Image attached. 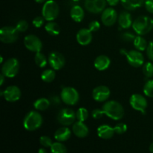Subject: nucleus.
<instances>
[{
    "instance_id": "nucleus-12",
    "label": "nucleus",
    "mask_w": 153,
    "mask_h": 153,
    "mask_svg": "<svg viewBox=\"0 0 153 153\" xmlns=\"http://www.w3.org/2000/svg\"><path fill=\"white\" fill-rule=\"evenodd\" d=\"M48 61L51 67L55 70H61L66 64V60L64 55L58 52H52L48 58Z\"/></svg>"
},
{
    "instance_id": "nucleus-25",
    "label": "nucleus",
    "mask_w": 153,
    "mask_h": 153,
    "mask_svg": "<svg viewBox=\"0 0 153 153\" xmlns=\"http://www.w3.org/2000/svg\"><path fill=\"white\" fill-rule=\"evenodd\" d=\"M45 30L48 34L52 36H57L61 32V28L58 23L53 21H49L45 26Z\"/></svg>"
},
{
    "instance_id": "nucleus-6",
    "label": "nucleus",
    "mask_w": 153,
    "mask_h": 153,
    "mask_svg": "<svg viewBox=\"0 0 153 153\" xmlns=\"http://www.w3.org/2000/svg\"><path fill=\"white\" fill-rule=\"evenodd\" d=\"M61 98L66 105H75L79 100V94L74 88L66 87L61 91Z\"/></svg>"
},
{
    "instance_id": "nucleus-14",
    "label": "nucleus",
    "mask_w": 153,
    "mask_h": 153,
    "mask_svg": "<svg viewBox=\"0 0 153 153\" xmlns=\"http://www.w3.org/2000/svg\"><path fill=\"white\" fill-rule=\"evenodd\" d=\"M126 59L128 64L134 67H141L144 62V57L139 50H131L126 54Z\"/></svg>"
},
{
    "instance_id": "nucleus-50",
    "label": "nucleus",
    "mask_w": 153,
    "mask_h": 153,
    "mask_svg": "<svg viewBox=\"0 0 153 153\" xmlns=\"http://www.w3.org/2000/svg\"><path fill=\"white\" fill-rule=\"evenodd\" d=\"M73 1H76H76H80V0H73Z\"/></svg>"
},
{
    "instance_id": "nucleus-18",
    "label": "nucleus",
    "mask_w": 153,
    "mask_h": 153,
    "mask_svg": "<svg viewBox=\"0 0 153 153\" xmlns=\"http://www.w3.org/2000/svg\"><path fill=\"white\" fill-rule=\"evenodd\" d=\"M73 132L76 137L84 138L88 135L89 129H88V127L84 123V122L77 121L73 125Z\"/></svg>"
},
{
    "instance_id": "nucleus-23",
    "label": "nucleus",
    "mask_w": 153,
    "mask_h": 153,
    "mask_svg": "<svg viewBox=\"0 0 153 153\" xmlns=\"http://www.w3.org/2000/svg\"><path fill=\"white\" fill-rule=\"evenodd\" d=\"M120 1L124 8L128 10H136L144 3V0H120Z\"/></svg>"
},
{
    "instance_id": "nucleus-20",
    "label": "nucleus",
    "mask_w": 153,
    "mask_h": 153,
    "mask_svg": "<svg viewBox=\"0 0 153 153\" xmlns=\"http://www.w3.org/2000/svg\"><path fill=\"white\" fill-rule=\"evenodd\" d=\"M111 64V60L108 56L104 55H100L94 61V67L100 71L107 70Z\"/></svg>"
},
{
    "instance_id": "nucleus-47",
    "label": "nucleus",
    "mask_w": 153,
    "mask_h": 153,
    "mask_svg": "<svg viewBox=\"0 0 153 153\" xmlns=\"http://www.w3.org/2000/svg\"><path fill=\"white\" fill-rule=\"evenodd\" d=\"M34 1L37 3H43V2H46L47 0H34Z\"/></svg>"
},
{
    "instance_id": "nucleus-44",
    "label": "nucleus",
    "mask_w": 153,
    "mask_h": 153,
    "mask_svg": "<svg viewBox=\"0 0 153 153\" xmlns=\"http://www.w3.org/2000/svg\"><path fill=\"white\" fill-rule=\"evenodd\" d=\"M4 77H5V76H4L3 74H1V76H0V79H1V81H0V85H1V86H2L3 83H4Z\"/></svg>"
},
{
    "instance_id": "nucleus-2",
    "label": "nucleus",
    "mask_w": 153,
    "mask_h": 153,
    "mask_svg": "<svg viewBox=\"0 0 153 153\" xmlns=\"http://www.w3.org/2000/svg\"><path fill=\"white\" fill-rule=\"evenodd\" d=\"M132 28L138 35H145L152 31L153 19L146 16H140L133 22Z\"/></svg>"
},
{
    "instance_id": "nucleus-30",
    "label": "nucleus",
    "mask_w": 153,
    "mask_h": 153,
    "mask_svg": "<svg viewBox=\"0 0 153 153\" xmlns=\"http://www.w3.org/2000/svg\"><path fill=\"white\" fill-rule=\"evenodd\" d=\"M51 152L53 153H65L67 152L66 146L61 142H55L50 147Z\"/></svg>"
},
{
    "instance_id": "nucleus-9",
    "label": "nucleus",
    "mask_w": 153,
    "mask_h": 153,
    "mask_svg": "<svg viewBox=\"0 0 153 153\" xmlns=\"http://www.w3.org/2000/svg\"><path fill=\"white\" fill-rule=\"evenodd\" d=\"M130 105L134 108V110L140 111L142 114H144L146 111V109L147 108V100H146L143 96L140 94H133L129 100Z\"/></svg>"
},
{
    "instance_id": "nucleus-13",
    "label": "nucleus",
    "mask_w": 153,
    "mask_h": 153,
    "mask_svg": "<svg viewBox=\"0 0 153 153\" xmlns=\"http://www.w3.org/2000/svg\"><path fill=\"white\" fill-rule=\"evenodd\" d=\"M1 95L4 97L6 101L14 102L20 99L21 91L18 87L12 85L7 87L3 92H1Z\"/></svg>"
},
{
    "instance_id": "nucleus-19",
    "label": "nucleus",
    "mask_w": 153,
    "mask_h": 153,
    "mask_svg": "<svg viewBox=\"0 0 153 153\" xmlns=\"http://www.w3.org/2000/svg\"><path fill=\"white\" fill-rule=\"evenodd\" d=\"M115 131L114 128L108 125H102L97 128V134L99 137L104 140L111 138L114 134Z\"/></svg>"
},
{
    "instance_id": "nucleus-34",
    "label": "nucleus",
    "mask_w": 153,
    "mask_h": 153,
    "mask_svg": "<svg viewBox=\"0 0 153 153\" xmlns=\"http://www.w3.org/2000/svg\"><path fill=\"white\" fill-rule=\"evenodd\" d=\"M114 129L115 133H117V134H124L127 131V126L126 124L123 123H117L114 127Z\"/></svg>"
},
{
    "instance_id": "nucleus-27",
    "label": "nucleus",
    "mask_w": 153,
    "mask_h": 153,
    "mask_svg": "<svg viewBox=\"0 0 153 153\" xmlns=\"http://www.w3.org/2000/svg\"><path fill=\"white\" fill-rule=\"evenodd\" d=\"M50 105V102L46 98H40L34 102V107L37 111H46Z\"/></svg>"
},
{
    "instance_id": "nucleus-32",
    "label": "nucleus",
    "mask_w": 153,
    "mask_h": 153,
    "mask_svg": "<svg viewBox=\"0 0 153 153\" xmlns=\"http://www.w3.org/2000/svg\"><path fill=\"white\" fill-rule=\"evenodd\" d=\"M143 93L146 97L153 98V80H149L146 82L143 87Z\"/></svg>"
},
{
    "instance_id": "nucleus-49",
    "label": "nucleus",
    "mask_w": 153,
    "mask_h": 153,
    "mask_svg": "<svg viewBox=\"0 0 153 153\" xmlns=\"http://www.w3.org/2000/svg\"><path fill=\"white\" fill-rule=\"evenodd\" d=\"M2 62H3V58L1 56V64H2Z\"/></svg>"
},
{
    "instance_id": "nucleus-22",
    "label": "nucleus",
    "mask_w": 153,
    "mask_h": 153,
    "mask_svg": "<svg viewBox=\"0 0 153 153\" xmlns=\"http://www.w3.org/2000/svg\"><path fill=\"white\" fill-rule=\"evenodd\" d=\"M54 136H55V140L58 141L64 142L70 139V136H71V131L70 128L66 126L61 127L56 130Z\"/></svg>"
},
{
    "instance_id": "nucleus-29",
    "label": "nucleus",
    "mask_w": 153,
    "mask_h": 153,
    "mask_svg": "<svg viewBox=\"0 0 153 153\" xmlns=\"http://www.w3.org/2000/svg\"><path fill=\"white\" fill-rule=\"evenodd\" d=\"M55 78V72L53 70H45L41 74V79L45 82H52Z\"/></svg>"
},
{
    "instance_id": "nucleus-36",
    "label": "nucleus",
    "mask_w": 153,
    "mask_h": 153,
    "mask_svg": "<svg viewBox=\"0 0 153 153\" xmlns=\"http://www.w3.org/2000/svg\"><path fill=\"white\" fill-rule=\"evenodd\" d=\"M120 37L121 39L125 42H133L134 41V38L136 37V36L134 35V34H132L131 32L127 31V32L123 33V34H121Z\"/></svg>"
},
{
    "instance_id": "nucleus-7",
    "label": "nucleus",
    "mask_w": 153,
    "mask_h": 153,
    "mask_svg": "<svg viewBox=\"0 0 153 153\" xmlns=\"http://www.w3.org/2000/svg\"><path fill=\"white\" fill-rule=\"evenodd\" d=\"M16 27L4 26L0 30V40L4 43H14L19 37Z\"/></svg>"
},
{
    "instance_id": "nucleus-4",
    "label": "nucleus",
    "mask_w": 153,
    "mask_h": 153,
    "mask_svg": "<svg viewBox=\"0 0 153 153\" xmlns=\"http://www.w3.org/2000/svg\"><path fill=\"white\" fill-rule=\"evenodd\" d=\"M60 8L58 3L54 0H48L43 4L42 16L46 21H54L59 14Z\"/></svg>"
},
{
    "instance_id": "nucleus-28",
    "label": "nucleus",
    "mask_w": 153,
    "mask_h": 153,
    "mask_svg": "<svg viewBox=\"0 0 153 153\" xmlns=\"http://www.w3.org/2000/svg\"><path fill=\"white\" fill-rule=\"evenodd\" d=\"M34 61H35V64L40 68L46 67L47 65V62H49L46 55H43L40 52H36L35 56H34Z\"/></svg>"
},
{
    "instance_id": "nucleus-41",
    "label": "nucleus",
    "mask_w": 153,
    "mask_h": 153,
    "mask_svg": "<svg viewBox=\"0 0 153 153\" xmlns=\"http://www.w3.org/2000/svg\"><path fill=\"white\" fill-rule=\"evenodd\" d=\"M146 55L149 59L153 61V41H151L148 44L147 48H146Z\"/></svg>"
},
{
    "instance_id": "nucleus-15",
    "label": "nucleus",
    "mask_w": 153,
    "mask_h": 153,
    "mask_svg": "<svg viewBox=\"0 0 153 153\" xmlns=\"http://www.w3.org/2000/svg\"><path fill=\"white\" fill-rule=\"evenodd\" d=\"M117 16V13L114 9L112 7H108L102 12V22L105 26H112L116 22Z\"/></svg>"
},
{
    "instance_id": "nucleus-21",
    "label": "nucleus",
    "mask_w": 153,
    "mask_h": 153,
    "mask_svg": "<svg viewBox=\"0 0 153 153\" xmlns=\"http://www.w3.org/2000/svg\"><path fill=\"white\" fill-rule=\"evenodd\" d=\"M118 22L121 28H128L132 25L133 21L131 14L127 11H123L118 16Z\"/></svg>"
},
{
    "instance_id": "nucleus-37",
    "label": "nucleus",
    "mask_w": 153,
    "mask_h": 153,
    "mask_svg": "<svg viewBox=\"0 0 153 153\" xmlns=\"http://www.w3.org/2000/svg\"><path fill=\"white\" fill-rule=\"evenodd\" d=\"M40 143L45 148L46 147H51L52 145V140L50 137H47V136H42L40 138Z\"/></svg>"
},
{
    "instance_id": "nucleus-11",
    "label": "nucleus",
    "mask_w": 153,
    "mask_h": 153,
    "mask_svg": "<svg viewBox=\"0 0 153 153\" xmlns=\"http://www.w3.org/2000/svg\"><path fill=\"white\" fill-rule=\"evenodd\" d=\"M106 0H85V7L92 13H100L105 9Z\"/></svg>"
},
{
    "instance_id": "nucleus-33",
    "label": "nucleus",
    "mask_w": 153,
    "mask_h": 153,
    "mask_svg": "<svg viewBox=\"0 0 153 153\" xmlns=\"http://www.w3.org/2000/svg\"><path fill=\"white\" fill-rule=\"evenodd\" d=\"M143 73L147 78H151L153 76V64L151 62H147L143 66Z\"/></svg>"
},
{
    "instance_id": "nucleus-43",
    "label": "nucleus",
    "mask_w": 153,
    "mask_h": 153,
    "mask_svg": "<svg viewBox=\"0 0 153 153\" xmlns=\"http://www.w3.org/2000/svg\"><path fill=\"white\" fill-rule=\"evenodd\" d=\"M108 2V4L111 6H115L119 3V1L120 0H106Z\"/></svg>"
},
{
    "instance_id": "nucleus-8",
    "label": "nucleus",
    "mask_w": 153,
    "mask_h": 153,
    "mask_svg": "<svg viewBox=\"0 0 153 153\" xmlns=\"http://www.w3.org/2000/svg\"><path fill=\"white\" fill-rule=\"evenodd\" d=\"M76 118V113L70 108L61 109L57 115L58 122L64 126H68L73 124Z\"/></svg>"
},
{
    "instance_id": "nucleus-35",
    "label": "nucleus",
    "mask_w": 153,
    "mask_h": 153,
    "mask_svg": "<svg viewBox=\"0 0 153 153\" xmlns=\"http://www.w3.org/2000/svg\"><path fill=\"white\" fill-rule=\"evenodd\" d=\"M28 28V23L27 22V21L25 20H19V22L16 23V28L18 30L19 32H24V31H26Z\"/></svg>"
},
{
    "instance_id": "nucleus-3",
    "label": "nucleus",
    "mask_w": 153,
    "mask_h": 153,
    "mask_svg": "<svg viewBox=\"0 0 153 153\" xmlns=\"http://www.w3.org/2000/svg\"><path fill=\"white\" fill-rule=\"evenodd\" d=\"M43 124V117L39 112L31 111L28 112L23 120V126L27 131L37 130Z\"/></svg>"
},
{
    "instance_id": "nucleus-45",
    "label": "nucleus",
    "mask_w": 153,
    "mask_h": 153,
    "mask_svg": "<svg viewBox=\"0 0 153 153\" xmlns=\"http://www.w3.org/2000/svg\"><path fill=\"white\" fill-rule=\"evenodd\" d=\"M38 152H39V153H46V149H43V148H41V149H39Z\"/></svg>"
},
{
    "instance_id": "nucleus-40",
    "label": "nucleus",
    "mask_w": 153,
    "mask_h": 153,
    "mask_svg": "<svg viewBox=\"0 0 153 153\" xmlns=\"http://www.w3.org/2000/svg\"><path fill=\"white\" fill-rule=\"evenodd\" d=\"M88 28H89V29L91 30L92 32H95V31H97L100 28V24L98 21L94 20L89 24Z\"/></svg>"
},
{
    "instance_id": "nucleus-46",
    "label": "nucleus",
    "mask_w": 153,
    "mask_h": 153,
    "mask_svg": "<svg viewBox=\"0 0 153 153\" xmlns=\"http://www.w3.org/2000/svg\"><path fill=\"white\" fill-rule=\"evenodd\" d=\"M120 53L123 54V55H126V54L128 53V52H127V51L125 50V49H121V50H120Z\"/></svg>"
},
{
    "instance_id": "nucleus-16",
    "label": "nucleus",
    "mask_w": 153,
    "mask_h": 153,
    "mask_svg": "<svg viewBox=\"0 0 153 153\" xmlns=\"http://www.w3.org/2000/svg\"><path fill=\"white\" fill-rule=\"evenodd\" d=\"M111 94L110 89L105 85H100L94 89L92 92V97L95 101L102 102L109 98Z\"/></svg>"
},
{
    "instance_id": "nucleus-5",
    "label": "nucleus",
    "mask_w": 153,
    "mask_h": 153,
    "mask_svg": "<svg viewBox=\"0 0 153 153\" xmlns=\"http://www.w3.org/2000/svg\"><path fill=\"white\" fill-rule=\"evenodd\" d=\"M19 69V61L16 58H11L5 61L1 67V73L5 77L13 78L17 75Z\"/></svg>"
},
{
    "instance_id": "nucleus-48",
    "label": "nucleus",
    "mask_w": 153,
    "mask_h": 153,
    "mask_svg": "<svg viewBox=\"0 0 153 153\" xmlns=\"http://www.w3.org/2000/svg\"><path fill=\"white\" fill-rule=\"evenodd\" d=\"M149 151L152 153H153V143H151L150 146H149Z\"/></svg>"
},
{
    "instance_id": "nucleus-31",
    "label": "nucleus",
    "mask_w": 153,
    "mask_h": 153,
    "mask_svg": "<svg viewBox=\"0 0 153 153\" xmlns=\"http://www.w3.org/2000/svg\"><path fill=\"white\" fill-rule=\"evenodd\" d=\"M76 118H77L78 121H81V122H85L88 117V111L85 108H80L77 110L76 113Z\"/></svg>"
},
{
    "instance_id": "nucleus-26",
    "label": "nucleus",
    "mask_w": 153,
    "mask_h": 153,
    "mask_svg": "<svg viewBox=\"0 0 153 153\" xmlns=\"http://www.w3.org/2000/svg\"><path fill=\"white\" fill-rule=\"evenodd\" d=\"M134 46L137 50L139 51H144L146 50V48L148 46V43L146 40L142 37V35H138L134 38Z\"/></svg>"
},
{
    "instance_id": "nucleus-10",
    "label": "nucleus",
    "mask_w": 153,
    "mask_h": 153,
    "mask_svg": "<svg viewBox=\"0 0 153 153\" xmlns=\"http://www.w3.org/2000/svg\"><path fill=\"white\" fill-rule=\"evenodd\" d=\"M24 45L27 49L34 52H40L43 48V43L40 39L34 34L27 35L24 38Z\"/></svg>"
},
{
    "instance_id": "nucleus-38",
    "label": "nucleus",
    "mask_w": 153,
    "mask_h": 153,
    "mask_svg": "<svg viewBox=\"0 0 153 153\" xmlns=\"http://www.w3.org/2000/svg\"><path fill=\"white\" fill-rule=\"evenodd\" d=\"M44 17H43V16H36L32 21L33 25H34V27H36V28H40V27L43 25V22H44Z\"/></svg>"
},
{
    "instance_id": "nucleus-1",
    "label": "nucleus",
    "mask_w": 153,
    "mask_h": 153,
    "mask_svg": "<svg viewBox=\"0 0 153 153\" xmlns=\"http://www.w3.org/2000/svg\"><path fill=\"white\" fill-rule=\"evenodd\" d=\"M102 110L106 116L114 120H120L125 114L122 105L114 100H110L105 103L102 106Z\"/></svg>"
},
{
    "instance_id": "nucleus-39",
    "label": "nucleus",
    "mask_w": 153,
    "mask_h": 153,
    "mask_svg": "<svg viewBox=\"0 0 153 153\" xmlns=\"http://www.w3.org/2000/svg\"><path fill=\"white\" fill-rule=\"evenodd\" d=\"M91 114H92L93 118L98 120V119H100V118L102 117V116L105 114H104V111H103L102 109L97 108V109H94V110L93 111L92 113H91Z\"/></svg>"
},
{
    "instance_id": "nucleus-17",
    "label": "nucleus",
    "mask_w": 153,
    "mask_h": 153,
    "mask_svg": "<svg viewBox=\"0 0 153 153\" xmlns=\"http://www.w3.org/2000/svg\"><path fill=\"white\" fill-rule=\"evenodd\" d=\"M92 31L89 28H82L76 34V40L82 46H87L92 41Z\"/></svg>"
},
{
    "instance_id": "nucleus-42",
    "label": "nucleus",
    "mask_w": 153,
    "mask_h": 153,
    "mask_svg": "<svg viewBox=\"0 0 153 153\" xmlns=\"http://www.w3.org/2000/svg\"><path fill=\"white\" fill-rule=\"evenodd\" d=\"M144 4L146 10L149 13H153V0H146Z\"/></svg>"
},
{
    "instance_id": "nucleus-24",
    "label": "nucleus",
    "mask_w": 153,
    "mask_h": 153,
    "mask_svg": "<svg viewBox=\"0 0 153 153\" xmlns=\"http://www.w3.org/2000/svg\"><path fill=\"white\" fill-rule=\"evenodd\" d=\"M70 16L75 22H80L85 17V11L81 6L75 5L70 10Z\"/></svg>"
}]
</instances>
